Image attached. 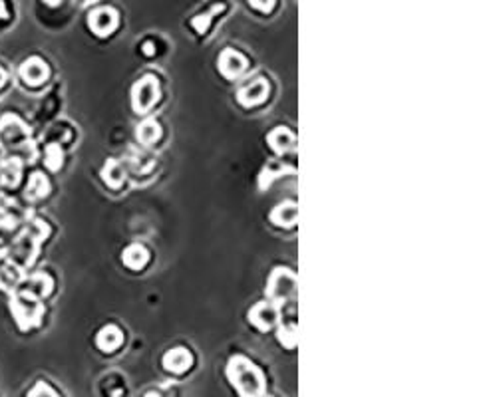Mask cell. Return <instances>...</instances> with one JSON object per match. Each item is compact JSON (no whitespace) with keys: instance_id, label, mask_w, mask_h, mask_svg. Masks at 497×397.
Instances as JSON below:
<instances>
[{"instance_id":"cell-6","label":"cell","mask_w":497,"mask_h":397,"mask_svg":"<svg viewBox=\"0 0 497 397\" xmlns=\"http://www.w3.org/2000/svg\"><path fill=\"white\" fill-rule=\"evenodd\" d=\"M247 68V60L243 54H239L235 50H223L221 56H219V72L229 78V80H235L239 75L245 72Z\"/></svg>"},{"instance_id":"cell-2","label":"cell","mask_w":497,"mask_h":397,"mask_svg":"<svg viewBox=\"0 0 497 397\" xmlns=\"http://www.w3.org/2000/svg\"><path fill=\"white\" fill-rule=\"evenodd\" d=\"M295 286H297V276L290 273L288 268H274V273L269 278L267 286V296L271 298V302H285L286 298L295 294Z\"/></svg>"},{"instance_id":"cell-14","label":"cell","mask_w":497,"mask_h":397,"mask_svg":"<svg viewBox=\"0 0 497 397\" xmlns=\"http://www.w3.org/2000/svg\"><path fill=\"white\" fill-rule=\"evenodd\" d=\"M271 219L274 224L279 226H293L297 223V205L295 203H283L279 205L273 212H271Z\"/></svg>"},{"instance_id":"cell-21","label":"cell","mask_w":497,"mask_h":397,"mask_svg":"<svg viewBox=\"0 0 497 397\" xmlns=\"http://www.w3.org/2000/svg\"><path fill=\"white\" fill-rule=\"evenodd\" d=\"M62 149L58 143H50L46 147V165H48L50 171H58L62 167Z\"/></svg>"},{"instance_id":"cell-26","label":"cell","mask_w":497,"mask_h":397,"mask_svg":"<svg viewBox=\"0 0 497 397\" xmlns=\"http://www.w3.org/2000/svg\"><path fill=\"white\" fill-rule=\"evenodd\" d=\"M4 84H6V72H4V70L0 68V87L4 86Z\"/></svg>"},{"instance_id":"cell-10","label":"cell","mask_w":497,"mask_h":397,"mask_svg":"<svg viewBox=\"0 0 497 397\" xmlns=\"http://www.w3.org/2000/svg\"><path fill=\"white\" fill-rule=\"evenodd\" d=\"M191 354L187 352L186 347H174L163 356V366L167 372L183 373L191 368Z\"/></svg>"},{"instance_id":"cell-16","label":"cell","mask_w":497,"mask_h":397,"mask_svg":"<svg viewBox=\"0 0 497 397\" xmlns=\"http://www.w3.org/2000/svg\"><path fill=\"white\" fill-rule=\"evenodd\" d=\"M0 133L6 137L8 141H14L18 136L20 137L26 136V127L20 124L18 117L6 115V117H2V122H0Z\"/></svg>"},{"instance_id":"cell-27","label":"cell","mask_w":497,"mask_h":397,"mask_svg":"<svg viewBox=\"0 0 497 397\" xmlns=\"http://www.w3.org/2000/svg\"><path fill=\"white\" fill-rule=\"evenodd\" d=\"M146 397H162V396H160V394H153V391H151V394H148Z\"/></svg>"},{"instance_id":"cell-18","label":"cell","mask_w":497,"mask_h":397,"mask_svg":"<svg viewBox=\"0 0 497 397\" xmlns=\"http://www.w3.org/2000/svg\"><path fill=\"white\" fill-rule=\"evenodd\" d=\"M20 173H22V163L18 161L16 157H13V159H8V161L4 163V167H2L0 183L6 187H14L18 183V179H20Z\"/></svg>"},{"instance_id":"cell-13","label":"cell","mask_w":497,"mask_h":397,"mask_svg":"<svg viewBox=\"0 0 497 397\" xmlns=\"http://www.w3.org/2000/svg\"><path fill=\"white\" fill-rule=\"evenodd\" d=\"M122 261H124L125 266L134 268V270H139L144 268L149 261V252L141 245H132L124 250L122 254Z\"/></svg>"},{"instance_id":"cell-3","label":"cell","mask_w":497,"mask_h":397,"mask_svg":"<svg viewBox=\"0 0 497 397\" xmlns=\"http://www.w3.org/2000/svg\"><path fill=\"white\" fill-rule=\"evenodd\" d=\"M13 310L16 320L20 324V328H32L40 322V316L44 312V306L34 300V296L26 294V292H20L18 296L14 298L13 302Z\"/></svg>"},{"instance_id":"cell-11","label":"cell","mask_w":497,"mask_h":397,"mask_svg":"<svg viewBox=\"0 0 497 397\" xmlns=\"http://www.w3.org/2000/svg\"><path fill=\"white\" fill-rule=\"evenodd\" d=\"M122 342H124V335L115 326H104L96 338V344L102 352H113L115 347H120Z\"/></svg>"},{"instance_id":"cell-4","label":"cell","mask_w":497,"mask_h":397,"mask_svg":"<svg viewBox=\"0 0 497 397\" xmlns=\"http://www.w3.org/2000/svg\"><path fill=\"white\" fill-rule=\"evenodd\" d=\"M160 98V86L158 80L146 75L132 87V106L137 113H146Z\"/></svg>"},{"instance_id":"cell-25","label":"cell","mask_w":497,"mask_h":397,"mask_svg":"<svg viewBox=\"0 0 497 397\" xmlns=\"http://www.w3.org/2000/svg\"><path fill=\"white\" fill-rule=\"evenodd\" d=\"M144 52H146L148 56H151V54H153V44H151V42H146V44H144Z\"/></svg>"},{"instance_id":"cell-20","label":"cell","mask_w":497,"mask_h":397,"mask_svg":"<svg viewBox=\"0 0 497 397\" xmlns=\"http://www.w3.org/2000/svg\"><path fill=\"white\" fill-rule=\"evenodd\" d=\"M18 282H20V274L16 266L6 264L0 268V288H14Z\"/></svg>"},{"instance_id":"cell-5","label":"cell","mask_w":497,"mask_h":397,"mask_svg":"<svg viewBox=\"0 0 497 397\" xmlns=\"http://www.w3.org/2000/svg\"><path fill=\"white\" fill-rule=\"evenodd\" d=\"M267 96H269V84H267L262 78H257V80H253L251 84H247V86H243L241 89H239L237 99H239L241 106H245V108H253V106H257V103L265 101Z\"/></svg>"},{"instance_id":"cell-28","label":"cell","mask_w":497,"mask_h":397,"mask_svg":"<svg viewBox=\"0 0 497 397\" xmlns=\"http://www.w3.org/2000/svg\"><path fill=\"white\" fill-rule=\"evenodd\" d=\"M0 157H2V147H0Z\"/></svg>"},{"instance_id":"cell-17","label":"cell","mask_w":497,"mask_h":397,"mask_svg":"<svg viewBox=\"0 0 497 397\" xmlns=\"http://www.w3.org/2000/svg\"><path fill=\"white\" fill-rule=\"evenodd\" d=\"M50 185L48 181L44 179V175L34 173L30 177V181H28V187H26V197L30 198V201H36V198L46 197Z\"/></svg>"},{"instance_id":"cell-8","label":"cell","mask_w":497,"mask_h":397,"mask_svg":"<svg viewBox=\"0 0 497 397\" xmlns=\"http://www.w3.org/2000/svg\"><path fill=\"white\" fill-rule=\"evenodd\" d=\"M276 318H279V310L273 302H259L257 306H253V310L248 312V320L259 330H271Z\"/></svg>"},{"instance_id":"cell-1","label":"cell","mask_w":497,"mask_h":397,"mask_svg":"<svg viewBox=\"0 0 497 397\" xmlns=\"http://www.w3.org/2000/svg\"><path fill=\"white\" fill-rule=\"evenodd\" d=\"M227 375L241 397H262V391H265L262 373L247 358L243 356L231 358L227 366Z\"/></svg>"},{"instance_id":"cell-24","label":"cell","mask_w":497,"mask_h":397,"mask_svg":"<svg viewBox=\"0 0 497 397\" xmlns=\"http://www.w3.org/2000/svg\"><path fill=\"white\" fill-rule=\"evenodd\" d=\"M251 6H253V8H261V10H265V13H267V10H271V8H273L274 4L273 2H269V4H251Z\"/></svg>"},{"instance_id":"cell-23","label":"cell","mask_w":497,"mask_h":397,"mask_svg":"<svg viewBox=\"0 0 497 397\" xmlns=\"http://www.w3.org/2000/svg\"><path fill=\"white\" fill-rule=\"evenodd\" d=\"M209 20H211V14H201L199 18L193 20V26L197 28V32H205L207 26H209Z\"/></svg>"},{"instance_id":"cell-12","label":"cell","mask_w":497,"mask_h":397,"mask_svg":"<svg viewBox=\"0 0 497 397\" xmlns=\"http://www.w3.org/2000/svg\"><path fill=\"white\" fill-rule=\"evenodd\" d=\"M269 145L273 147L274 153L283 155L288 149L295 145V136L286 129V127H276L274 131L269 133Z\"/></svg>"},{"instance_id":"cell-22","label":"cell","mask_w":497,"mask_h":397,"mask_svg":"<svg viewBox=\"0 0 497 397\" xmlns=\"http://www.w3.org/2000/svg\"><path fill=\"white\" fill-rule=\"evenodd\" d=\"M279 340L285 344L286 347H293L295 346V326H290V328H281L279 330Z\"/></svg>"},{"instance_id":"cell-15","label":"cell","mask_w":497,"mask_h":397,"mask_svg":"<svg viewBox=\"0 0 497 397\" xmlns=\"http://www.w3.org/2000/svg\"><path fill=\"white\" fill-rule=\"evenodd\" d=\"M162 136V129H160V124L155 120H146L141 125H137V139L144 143V145H151L155 143L158 139Z\"/></svg>"},{"instance_id":"cell-7","label":"cell","mask_w":497,"mask_h":397,"mask_svg":"<svg viewBox=\"0 0 497 397\" xmlns=\"http://www.w3.org/2000/svg\"><path fill=\"white\" fill-rule=\"evenodd\" d=\"M88 24L98 36H108V34H112L113 30H115V26H118V14H115L113 8H99L96 13L90 14Z\"/></svg>"},{"instance_id":"cell-9","label":"cell","mask_w":497,"mask_h":397,"mask_svg":"<svg viewBox=\"0 0 497 397\" xmlns=\"http://www.w3.org/2000/svg\"><path fill=\"white\" fill-rule=\"evenodd\" d=\"M20 78L24 80L28 86H38L42 82H46L48 78V66L42 62L40 58H30L20 66Z\"/></svg>"},{"instance_id":"cell-19","label":"cell","mask_w":497,"mask_h":397,"mask_svg":"<svg viewBox=\"0 0 497 397\" xmlns=\"http://www.w3.org/2000/svg\"><path fill=\"white\" fill-rule=\"evenodd\" d=\"M104 181L112 187H118L124 181V171H122L120 163L115 161V159H110V161L106 163V167H104Z\"/></svg>"}]
</instances>
